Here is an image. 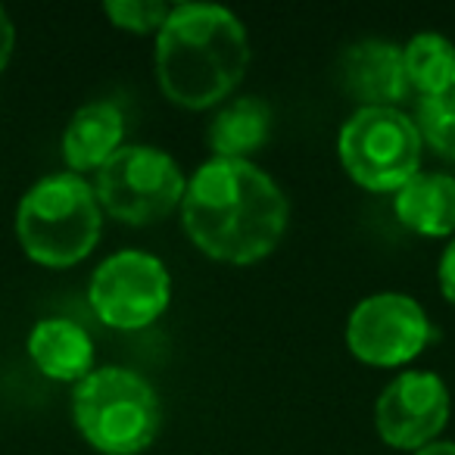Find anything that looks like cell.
I'll return each mask as SVG.
<instances>
[{
    "label": "cell",
    "mask_w": 455,
    "mask_h": 455,
    "mask_svg": "<svg viewBox=\"0 0 455 455\" xmlns=\"http://www.w3.org/2000/svg\"><path fill=\"white\" fill-rule=\"evenodd\" d=\"M291 203L253 159H209L188 178L181 225L203 256L253 266L278 250Z\"/></svg>",
    "instance_id": "cell-1"
},
{
    "label": "cell",
    "mask_w": 455,
    "mask_h": 455,
    "mask_svg": "<svg viewBox=\"0 0 455 455\" xmlns=\"http://www.w3.org/2000/svg\"><path fill=\"white\" fill-rule=\"evenodd\" d=\"M247 26L219 4H175L156 35V82L165 100L212 109L235 94L250 69Z\"/></svg>",
    "instance_id": "cell-2"
},
{
    "label": "cell",
    "mask_w": 455,
    "mask_h": 455,
    "mask_svg": "<svg viewBox=\"0 0 455 455\" xmlns=\"http://www.w3.org/2000/svg\"><path fill=\"white\" fill-rule=\"evenodd\" d=\"M103 235V209L94 184L57 172L35 181L16 206L22 253L44 268H72L88 259Z\"/></svg>",
    "instance_id": "cell-3"
},
{
    "label": "cell",
    "mask_w": 455,
    "mask_h": 455,
    "mask_svg": "<svg viewBox=\"0 0 455 455\" xmlns=\"http://www.w3.org/2000/svg\"><path fill=\"white\" fill-rule=\"evenodd\" d=\"M72 421L94 452L140 455L163 427L159 393L125 365H97L72 387Z\"/></svg>",
    "instance_id": "cell-4"
},
{
    "label": "cell",
    "mask_w": 455,
    "mask_h": 455,
    "mask_svg": "<svg viewBox=\"0 0 455 455\" xmlns=\"http://www.w3.org/2000/svg\"><path fill=\"white\" fill-rule=\"evenodd\" d=\"M337 156L349 178L371 194H396L421 172L424 140L399 107H359L337 134Z\"/></svg>",
    "instance_id": "cell-5"
},
{
    "label": "cell",
    "mask_w": 455,
    "mask_h": 455,
    "mask_svg": "<svg viewBox=\"0 0 455 455\" xmlns=\"http://www.w3.org/2000/svg\"><path fill=\"white\" fill-rule=\"evenodd\" d=\"M184 190L188 178L181 165L150 144H125L100 172H94V194L103 212L138 228L175 212Z\"/></svg>",
    "instance_id": "cell-6"
},
{
    "label": "cell",
    "mask_w": 455,
    "mask_h": 455,
    "mask_svg": "<svg viewBox=\"0 0 455 455\" xmlns=\"http://www.w3.org/2000/svg\"><path fill=\"white\" fill-rule=\"evenodd\" d=\"M94 315L113 331H144L172 303V275L147 250H119L94 268L88 281Z\"/></svg>",
    "instance_id": "cell-7"
},
{
    "label": "cell",
    "mask_w": 455,
    "mask_h": 455,
    "mask_svg": "<svg viewBox=\"0 0 455 455\" xmlns=\"http://www.w3.org/2000/svg\"><path fill=\"white\" fill-rule=\"evenodd\" d=\"M434 328L415 297L384 291L365 297L347 318V349L371 368H403L427 349Z\"/></svg>",
    "instance_id": "cell-8"
},
{
    "label": "cell",
    "mask_w": 455,
    "mask_h": 455,
    "mask_svg": "<svg viewBox=\"0 0 455 455\" xmlns=\"http://www.w3.org/2000/svg\"><path fill=\"white\" fill-rule=\"evenodd\" d=\"M452 415V396L436 371H403L380 390L374 427L390 449L418 452L440 440Z\"/></svg>",
    "instance_id": "cell-9"
},
{
    "label": "cell",
    "mask_w": 455,
    "mask_h": 455,
    "mask_svg": "<svg viewBox=\"0 0 455 455\" xmlns=\"http://www.w3.org/2000/svg\"><path fill=\"white\" fill-rule=\"evenodd\" d=\"M337 78L359 107H399L411 94L405 82L403 47L384 38H365L340 53Z\"/></svg>",
    "instance_id": "cell-10"
},
{
    "label": "cell",
    "mask_w": 455,
    "mask_h": 455,
    "mask_svg": "<svg viewBox=\"0 0 455 455\" xmlns=\"http://www.w3.org/2000/svg\"><path fill=\"white\" fill-rule=\"evenodd\" d=\"M60 147L72 175L100 172L125 147V113L109 100L84 103L66 122Z\"/></svg>",
    "instance_id": "cell-11"
},
{
    "label": "cell",
    "mask_w": 455,
    "mask_h": 455,
    "mask_svg": "<svg viewBox=\"0 0 455 455\" xmlns=\"http://www.w3.org/2000/svg\"><path fill=\"white\" fill-rule=\"evenodd\" d=\"M28 359L47 380L72 384L84 380L94 371V340L82 324L69 318H41L28 331Z\"/></svg>",
    "instance_id": "cell-12"
},
{
    "label": "cell",
    "mask_w": 455,
    "mask_h": 455,
    "mask_svg": "<svg viewBox=\"0 0 455 455\" xmlns=\"http://www.w3.org/2000/svg\"><path fill=\"white\" fill-rule=\"evenodd\" d=\"M399 225L421 237H455V175L418 172L405 188L393 194Z\"/></svg>",
    "instance_id": "cell-13"
},
{
    "label": "cell",
    "mask_w": 455,
    "mask_h": 455,
    "mask_svg": "<svg viewBox=\"0 0 455 455\" xmlns=\"http://www.w3.org/2000/svg\"><path fill=\"white\" fill-rule=\"evenodd\" d=\"M272 138V107L259 97H237L219 107L209 122V150L215 159H250Z\"/></svg>",
    "instance_id": "cell-14"
},
{
    "label": "cell",
    "mask_w": 455,
    "mask_h": 455,
    "mask_svg": "<svg viewBox=\"0 0 455 455\" xmlns=\"http://www.w3.org/2000/svg\"><path fill=\"white\" fill-rule=\"evenodd\" d=\"M403 66L409 91L421 97H436L455 91V44L436 32H418L403 47Z\"/></svg>",
    "instance_id": "cell-15"
},
{
    "label": "cell",
    "mask_w": 455,
    "mask_h": 455,
    "mask_svg": "<svg viewBox=\"0 0 455 455\" xmlns=\"http://www.w3.org/2000/svg\"><path fill=\"white\" fill-rule=\"evenodd\" d=\"M415 128L421 134L424 147L436 153L440 159L455 163V91L436 97H421L415 103Z\"/></svg>",
    "instance_id": "cell-16"
},
{
    "label": "cell",
    "mask_w": 455,
    "mask_h": 455,
    "mask_svg": "<svg viewBox=\"0 0 455 455\" xmlns=\"http://www.w3.org/2000/svg\"><path fill=\"white\" fill-rule=\"evenodd\" d=\"M103 13L109 16L116 28L132 35H159L165 26L172 7L163 0H107Z\"/></svg>",
    "instance_id": "cell-17"
},
{
    "label": "cell",
    "mask_w": 455,
    "mask_h": 455,
    "mask_svg": "<svg viewBox=\"0 0 455 455\" xmlns=\"http://www.w3.org/2000/svg\"><path fill=\"white\" fill-rule=\"evenodd\" d=\"M436 284H440L443 299L455 306V237H449V243L440 253V262H436Z\"/></svg>",
    "instance_id": "cell-18"
},
{
    "label": "cell",
    "mask_w": 455,
    "mask_h": 455,
    "mask_svg": "<svg viewBox=\"0 0 455 455\" xmlns=\"http://www.w3.org/2000/svg\"><path fill=\"white\" fill-rule=\"evenodd\" d=\"M13 47H16V28H13V20L4 7H0V76L4 69L10 66V57H13Z\"/></svg>",
    "instance_id": "cell-19"
},
{
    "label": "cell",
    "mask_w": 455,
    "mask_h": 455,
    "mask_svg": "<svg viewBox=\"0 0 455 455\" xmlns=\"http://www.w3.org/2000/svg\"><path fill=\"white\" fill-rule=\"evenodd\" d=\"M411 455H455V443L452 440H436V443H430V446L418 449V452H411Z\"/></svg>",
    "instance_id": "cell-20"
}]
</instances>
